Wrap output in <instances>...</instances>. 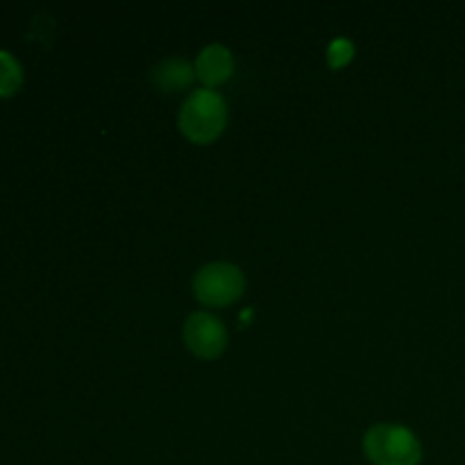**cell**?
<instances>
[{"label":"cell","instance_id":"7","mask_svg":"<svg viewBox=\"0 0 465 465\" xmlns=\"http://www.w3.org/2000/svg\"><path fill=\"white\" fill-rule=\"evenodd\" d=\"M23 84V68L14 54L0 50V98H9Z\"/></svg>","mask_w":465,"mask_h":465},{"label":"cell","instance_id":"2","mask_svg":"<svg viewBox=\"0 0 465 465\" xmlns=\"http://www.w3.org/2000/svg\"><path fill=\"white\" fill-rule=\"evenodd\" d=\"M363 454L372 465H418L422 459V448L411 430L384 422L366 431Z\"/></svg>","mask_w":465,"mask_h":465},{"label":"cell","instance_id":"4","mask_svg":"<svg viewBox=\"0 0 465 465\" xmlns=\"http://www.w3.org/2000/svg\"><path fill=\"white\" fill-rule=\"evenodd\" d=\"M184 343L195 357L216 359L227 348V330L212 313L195 312L184 322Z\"/></svg>","mask_w":465,"mask_h":465},{"label":"cell","instance_id":"6","mask_svg":"<svg viewBox=\"0 0 465 465\" xmlns=\"http://www.w3.org/2000/svg\"><path fill=\"white\" fill-rule=\"evenodd\" d=\"M153 84L163 94H177L193 84L195 66L182 57H168L153 68Z\"/></svg>","mask_w":465,"mask_h":465},{"label":"cell","instance_id":"8","mask_svg":"<svg viewBox=\"0 0 465 465\" xmlns=\"http://www.w3.org/2000/svg\"><path fill=\"white\" fill-rule=\"evenodd\" d=\"M352 57L354 44L350 39H345V36H339V39H334L327 45V64H330L331 68L348 66V64L352 62Z\"/></svg>","mask_w":465,"mask_h":465},{"label":"cell","instance_id":"5","mask_svg":"<svg viewBox=\"0 0 465 465\" xmlns=\"http://www.w3.org/2000/svg\"><path fill=\"white\" fill-rule=\"evenodd\" d=\"M234 73V57L230 50L221 44H212L200 50L195 59V77L204 84V89L225 84Z\"/></svg>","mask_w":465,"mask_h":465},{"label":"cell","instance_id":"3","mask_svg":"<svg viewBox=\"0 0 465 465\" xmlns=\"http://www.w3.org/2000/svg\"><path fill=\"white\" fill-rule=\"evenodd\" d=\"M245 291V277L234 263L216 262L200 268L193 277V295L207 307H227Z\"/></svg>","mask_w":465,"mask_h":465},{"label":"cell","instance_id":"1","mask_svg":"<svg viewBox=\"0 0 465 465\" xmlns=\"http://www.w3.org/2000/svg\"><path fill=\"white\" fill-rule=\"evenodd\" d=\"M182 134L198 145H207L223 134L227 125V103L218 91L198 89L191 91L180 109Z\"/></svg>","mask_w":465,"mask_h":465}]
</instances>
